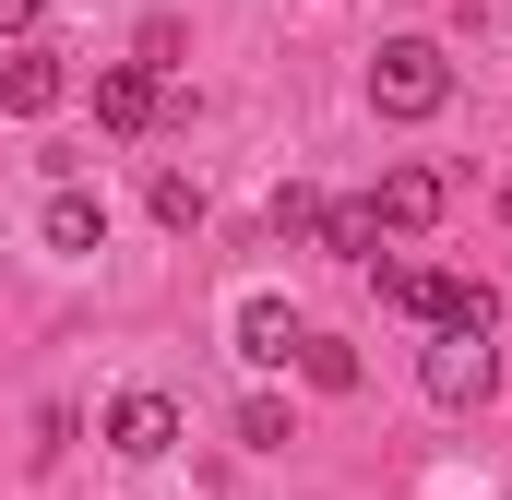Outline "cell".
<instances>
[{
    "label": "cell",
    "instance_id": "cell-3",
    "mask_svg": "<svg viewBox=\"0 0 512 500\" xmlns=\"http://www.w3.org/2000/svg\"><path fill=\"white\" fill-rule=\"evenodd\" d=\"M441 203H453V179H441V167H382V191H370V215H382L393 239L441 227Z\"/></svg>",
    "mask_w": 512,
    "mask_h": 500
},
{
    "label": "cell",
    "instance_id": "cell-12",
    "mask_svg": "<svg viewBox=\"0 0 512 500\" xmlns=\"http://www.w3.org/2000/svg\"><path fill=\"white\" fill-rule=\"evenodd\" d=\"M382 274V310H405V322H429V262H370Z\"/></svg>",
    "mask_w": 512,
    "mask_h": 500
},
{
    "label": "cell",
    "instance_id": "cell-9",
    "mask_svg": "<svg viewBox=\"0 0 512 500\" xmlns=\"http://www.w3.org/2000/svg\"><path fill=\"white\" fill-rule=\"evenodd\" d=\"M48 250H108V203L96 191H48Z\"/></svg>",
    "mask_w": 512,
    "mask_h": 500
},
{
    "label": "cell",
    "instance_id": "cell-15",
    "mask_svg": "<svg viewBox=\"0 0 512 500\" xmlns=\"http://www.w3.org/2000/svg\"><path fill=\"white\" fill-rule=\"evenodd\" d=\"M310 227H322V191L286 179V191H274V239H310Z\"/></svg>",
    "mask_w": 512,
    "mask_h": 500
},
{
    "label": "cell",
    "instance_id": "cell-1",
    "mask_svg": "<svg viewBox=\"0 0 512 500\" xmlns=\"http://www.w3.org/2000/svg\"><path fill=\"white\" fill-rule=\"evenodd\" d=\"M370 108H382V120H441V108H453V60H441L429 36L370 48Z\"/></svg>",
    "mask_w": 512,
    "mask_h": 500
},
{
    "label": "cell",
    "instance_id": "cell-16",
    "mask_svg": "<svg viewBox=\"0 0 512 500\" xmlns=\"http://www.w3.org/2000/svg\"><path fill=\"white\" fill-rule=\"evenodd\" d=\"M36 12H48V0H0V36H24V24H36Z\"/></svg>",
    "mask_w": 512,
    "mask_h": 500
},
{
    "label": "cell",
    "instance_id": "cell-13",
    "mask_svg": "<svg viewBox=\"0 0 512 500\" xmlns=\"http://www.w3.org/2000/svg\"><path fill=\"white\" fill-rule=\"evenodd\" d=\"M298 370L322 381V393H358V346H334V334H310V346H298Z\"/></svg>",
    "mask_w": 512,
    "mask_h": 500
},
{
    "label": "cell",
    "instance_id": "cell-17",
    "mask_svg": "<svg viewBox=\"0 0 512 500\" xmlns=\"http://www.w3.org/2000/svg\"><path fill=\"white\" fill-rule=\"evenodd\" d=\"M501 227H512V179H501Z\"/></svg>",
    "mask_w": 512,
    "mask_h": 500
},
{
    "label": "cell",
    "instance_id": "cell-8",
    "mask_svg": "<svg viewBox=\"0 0 512 500\" xmlns=\"http://www.w3.org/2000/svg\"><path fill=\"white\" fill-rule=\"evenodd\" d=\"M60 96H72V72H60V60H48V48H24V60H12V72H0V108H12V120H48V108H60Z\"/></svg>",
    "mask_w": 512,
    "mask_h": 500
},
{
    "label": "cell",
    "instance_id": "cell-14",
    "mask_svg": "<svg viewBox=\"0 0 512 500\" xmlns=\"http://www.w3.org/2000/svg\"><path fill=\"white\" fill-rule=\"evenodd\" d=\"M239 441H251V453H286L298 429H286V405H274V393H251V405H239Z\"/></svg>",
    "mask_w": 512,
    "mask_h": 500
},
{
    "label": "cell",
    "instance_id": "cell-11",
    "mask_svg": "<svg viewBox=\"0 0 512 500\" xmlns=\"http://www.w3.org/2000/svg\"><path fill=\"white\" fill-rule=\"evenodd\" d=\"M143 203H155V227H203V179H191V167H155Z\"/></svg>",
    "mask_w": 512,
    "mask_h": 500
},
{
    "label": "cell",
    "instance_id": "cell-4",
    "mask_svg": "<svg viewBox=\"0 0 512 500\" xmlns=\"http://www.w3.org/2000/svg\"><path fill=\"white\" fill-rule=\"evenodd\" d=\"M108 453H131V465H155V453H179V405H167L155 381L108 405Z\"/></svg>",
    "mask_w": 512,
    "mask_h": 500
},
{
    "label": "cell",
    "instance_id": "cell-6",
    "mask_svg": "<svg viewBox=\"0 0 512 500\" xmlns=\"http://www.w3.org/2000/svg\"><path fill=\"white\" fill-rule=\"evenodd\" d=\"M429 334H501V286L489 274H429Z\"/></svg>",
    "mask_w": 512,
    "mask_h": 500
},
{
    "label": "cell",
    "instance_id": "cell-10",
    "mask_svg": "<svg viewBox=\"0 0 512 500\" xmlns=\"http://www.w3.org/2000/svg\"><path fill=\"white\" fill-rule=\"evenodd\" d=\"M310 239L334 250V262H382V215H370V203H322V227H310Z\"/></svg>",
    "mask_w": 512,
    "mask_h": 500
},
{
    "label": "cell",
    "instance_id": "cell-5",
    "mask_svg": "<svg viewBox=\"0 0 512 500\" xmlns=\"http://www.w3.org/2000/svg\"><path fill=\"white\" fill-rule=\"evenodd\" d=\"M155 108H167V84H155V72H143V60H108V72H96V120L120 131H155Z\"/></svg>",
    "mask_w": 512,
    "mask_h": 500
},
{
    "label": "cell",
    "instance_id": "cell-7",
    "mask_svg": "<svg viewBox=\"0 0 512 500\" xmlns=\"http://www.w3.org/2000/svg\"><path fill=\"white\" fill-rule=\"evenodd\" d=\"M298 346H310V322H298L286 298H239V358H251V370H286Z\"/></svg>",
    "mask_w": 512,
    "mask_h": 500
},
{
    "label": "cell",
    "instance_id": "cell-2",
    "mask_svg": "<svg viewBox=\"0 0 512 500\" xmlns=\"http://www.w3.org/2000/svg\"><path fill=\"white\" fill-rule=\"evenodd\" d=\"M417 381H429V405H489V381H501V358H489V334H429V358H417Z\"/></svg>",
    "mask_w": 512,
    "mask_h": 500
}]
</instances>
